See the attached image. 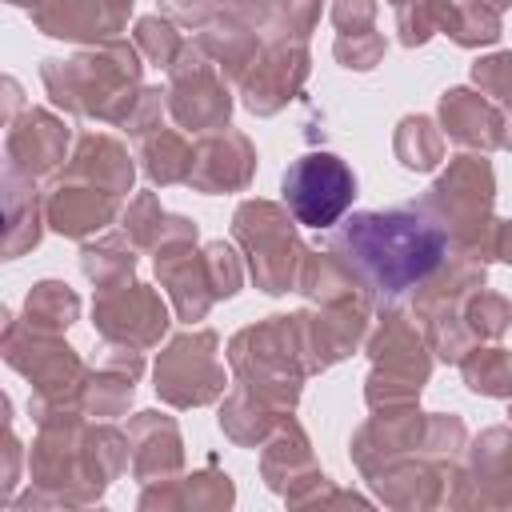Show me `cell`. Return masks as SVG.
<instances>
[{
  "label": "cell",
  "mask_w": 512,
  "mask_h": 512,
  "mask_svg": "<svg viewBox=\"0 0 512 512\" xmlns=\"http://www.w3.org/2000/svg\"><path fill=\"white\" fill-rule=\"evenodd\" d=\"M128 0H40L36 24L60 40H100L124 24Z\"/></svg>",
  "instance_id": "9"
},
{
  "label": "cell",
  "mask_w": 512,
  "mask_h": 512,
  "mask_svg": "<svg viewBox=\"0 0 512 512\" xmlns=\"http://www.w3.org/2000/svg\"><path fill=\"white\" fill-rule=\"evenodd\" d=\"M144 168H148V176L160 180V184L188 180V172H192V148H188L180 136L160 132V136H152V140L144 144Z\"/></svg>",
  "instance_id": "16"
},
{
  "label": "cell",
  "mask_w": 512,
  "mask_h": 512,
  "mask_svg": "<svg viewBox=\"0 0 512 512\" xmlns=\"http://www.w3.org/2000/svg\"><path fill=\"white\" fill-rule=\"evenodd\" d=\"M464 376L472 392H512V352L492 348L464 360Z\"/></svg>",
  "instance_id": "19"
},
{
  "label": "cell",
  "mask_w": 512,
  "mask_h": 512,
  "mask_svg": "<svg viewBox=\"0 0 512 512\" xmlns=\"http://www.w3.org/2000/svg\"><path fill=\"white\" fill-rule=\"evenodd\" d=\"M112 212H116V192L76 172H68V180H60L48 192V224L64 236H88L104 228Z\"/></svg>",
  "instance_id": "8"
},
{
  "label": "cell",
  "mask_w": 512,
  "mask_h": 512,
  "mask_svg": "<svg viewBox=\"0 0 512 512\" xmlns=\"http://www.w3.org/2000/svg\"><path fill=\"white\" fill-rule=\"evenodd\" d=\"M440 152H444V144H440V132L432 128L428 116H408L400 124V132H396V156H400L404 168L428 172V168H436Z\"/></svg>",
  "instance_id": "15"
},
{
  "label": "cell",
  "mask_w": 512,
  "mask_h": 512,
  "mask_svg": "<svg viewBox=\"0 0 512 512\" xmlns=\"http://www.w3.org/2000/svg\"><path fill=\"white\" fill-rule=\"evenodd\" d=\"M84 272L100 284V288H116L120 280L132 276V248H124L120 240H100L84 248Z\"/></svg>",
  "instance_id": "18"
},
{
  "label": "cell",
  "mask_w": 512,
  "mask_h": 512,
  "mask_svg": "<svg viewBox=\"0 0 512 512\" xmlns=\"http://www.w3.org/2000/svg\"><path fill=\"white\" fill-rule=\"evenodd\" d=\"M44 84L52 92L56 104H68L72 112H88V116H108L116 120L120 108L112 100H124L120 92H128L136 84V56L124 44H112L96 56H76V60H44Z\"/></svg>",
  "instance_id": "2"
},
{
  "label": "cell",
  "mask_w": 512,
  "mask_h": 512,
  "mask_svg": "<svg viewBox=\"0 0 512 512\" xmlns=\"http://www.w3.org/2000/svg\"><path fill=\"white\" fill-rule=\"evenodd\" d=\"M304 64H308L304 48H276V52L256 68V76L248 80L244 104H248L252 112H260V116H272V112L296 92V84L304 80Z\"/></svg>",
  "instance_id": "14"
},
{
  "label": "cell",
  "mask_w": 512,
  "mask_h": 512,
  "mask_svg": "<svg viewBox=\"0 0 512 512\" xmlns=\"http://www.w3.org/2000/svg\"><path fill=\"white\" fill-rule=\"evenodd\" d=\"M496 252H500L504 260H512V224L500 232V244H496Z\"/></svg>",
  "instance_id": "24"
},
{
  "label": "cell",
  "mask_w": 512,
  "mask_h": 512,
  "mask_svg": "<svg viewBox=\"0 0 512 512\" xmlns=\"http://www.w3.org/2000/svg\"><path fill=\"white\" fill-rule=\"evenodd\" d=\"M64 144H68V128L60 120H52L48 112H28L24 124L8 132V172L36 180L56 168V160L64 156Z\"/></svg>",
  "instance_id": "10"
},
{
  "label": "cell",
  "mask_w": 512,
  "mask_h": 512,
  "mask_svg": "<svg viewBox=\"0 0 512 512\" xmlns=\"http://www.w3.org/2000/svg\"><path fill=\"white\" fill-rule=\"evenodd\" d=\"M460 4H480V8H492V12H500V8H508L512 0H460Z\"/></svg>",
  "instance_id": "25"
},
{
  "label": "cell",
  "mask_w": 512,
  "mask_h": 512,
  "mask_svg": "<svg viewBox=\"0 0 512 512\" xmlns=\"http://www.w3.org/2000/svg\"><path fill=\"white\" fill-rule=\"evenodd\" d=\"M280 192H284V204L296 216V224L332 228L356 196V176L332 152H304L300 160H292L284 168Z\"/></svg>",
  "instance_id": "3"
},
{
  "label": "cell",
  "mask_w": 512,
  "mask_h": 512,
  "mask_svg": "<svg viewBox=\"0 0 512 512\" xmlns=\"http://www.w3.org/2000/svg\"><path fill=\"white\" fill-rule=\"evenodd\" d=\"M96 328L108 340H128V344H152L156 336H164L168 328V312L156 300V292H148L144 284H116L104 288L100 304H96Z\"/></svg>",
  "instance_id": "7"
},
{
  "label": "cell",
  "mask_w": 512,
  "mask_h": 512,
  "mask_svg": "<svg viewBox=\"0 0 512 512\" xmlns=\"http://www.w3.org/2000/svg\"><path fill=\"white\" fill-rule=\"evenodd\" d=\"M172 112L188 128H220L228 120V92L196 60V68H176L172 72Z\"/></svg>",
  "instance_id": "11"
},
{
  "label": "cell",
  "mask_w": 512,
  "mask_h": 512,
  "mask_svg": "<svg viewBox=\"0 0 512 512\" xmlns=\"http://www.w3.org/2000/svg\"><path fill=\"white\" fill-rule=\"evenodd\" d=\"M236 240L248 248L252 276L264 292H284L296 276L300 240L288 224V216L268 200H248L236 212Z\"/></svg>",
  "instance_id": "4"
},
{
  "label": "cell",
  "mask_w": 512,
  "mask_h": 512,
  "mask_svg": "<svg viewBox=\"0 0 512 512\" xmlns=\"http://www.w3.org/2000/svg\"><path fill=\"white\" fill-rule=\"evenodd\" d=\"M328 248L376 292L396 296L412 284H424L444 264L448 232L420 204H412L388 212H356L328 240Z\"/></svg>",
  "instance_id": "1"
},
{
  "label": "cell",
  "mask_w": 512,
  "mask_h": 512,
  "mask_svg": "<svg viewBox=\"0 0 512 512\" xmlns=\"http://www.w3.org/2000/svg\"><path fill=\"white\" fill-rule=\"evenodd\" d=\"M464 316H468V332L472 336H500L508 328V320H512V304L492 296V292H480L476 300H468Z\"/></svg>",
  "instance_id": "20"
},
{
  "label": "cell",
  "mask_w": 512,
  "mask_h": 512,
  "mask_svg": "<svg viewBox=\"0 0 512 512\" xmlns=\"http://www.w3.org/2000/svg\"><path fill=\"white\" fill-rule=\"evenodd\" d=\"M252 176V148L244 136L224 132L200 144V160L188 172V184L204 188V192H224V188H240Z\"/></svg>",
  "instance_id": "12"
},
{
  "label": "cell",
  "mask_w": 512,
  "mask_h": 512,
  "mask_svg": "<svg viewBox=\"0 0 512 512\" xmlns=\"http://www.w3.org/2000/svg\"><path fill=\"white\" fill-rule=\"evenodd\" d=\"M168 4V12H176L180 20H200V12H204V0H164Z\"/></svg>",
  "instance_id": "23"
},
{
  "label": "cell",
  "mask_w": 512,
  "mask_h": 512,
  "mask_svg": "<svg viewBox=\"0 0 512 512\" xmlns=\"http://www.w3.org/2000/svg\"><path fill=\"white\" fill-rule=\"evenodd\" d=\"M136 36H140L144 52H148L156 64H172V56H176V36H172L168 24H160V20H140V24H136Z\"/></svg>",
  "instance_id": "22"
},
{
  "label": "cell",
  "mask_w": 512,
  "mask_h": 512,
  "mask_svg": "<svg viewBox=\"0 0 512 512\" xmlns=\"http://www.w3.org/2000/svg\"><path fill=\"white\" fill-rule=\"evenodd\" d=\"M472 80H476L488 96H496V100H508V104H512V52L480 60V64L472 68Z\"/></svg>",
  "instance_id": "21"
},
{
  "label": "cell",
  "mask_w": 512,
  "mask_h": 512,
  "mask_svg": "<svg viewBox=\"0 0 512 512\" xmlns=\"http://www.w3.org/2000/svg\"><path fill=\"white\" fill-rule=\"evenodd\" d=\"M440 120H444V132L468 148H496L504 136H500V112L480 100L476 92L468 88H452L444 92L440 100Z\"/></svg>",
  "instance_id": "13"
},
{
  "label": "cell",
  "mask_w": 512,
  "mask_h": 512,
  "mask_svg": "<svg viewBox=\"0 0 512 512\" xmlns=\"http://www.w3.org/2000/svg\"><path fill=\"white\" fill-rule=\"evenodd\" d=\"M212 348H216L212 332L172 340V348L160 356V368H156V392L172 404H200L216 396L220 368L212 360Z\"/></svg>",
  "instance_id": "6"
},
{
  "label": "cell",
  "mask_w": 512,
  "mask_h": 512,
  "mask_svg": "<svg viewBox=\"0 0 512 512\" xmlns=\"http://www.w3.org/2000/svg\"><path fill=\"white\" fill-rule=\"evenodd\" d=\"M420 208L452 236L464 244V240H476L484 228H488V208H492V168L484 160H456L448 168V176L436 180V188L420 200Z\"/></svg>",
  "instance_id": "5"
},
{
  "label": "cell",
  "mask_w": 512,
  "mask_h": 512,
  "mask_svg": "<svg viewBox=\"0 0 512 512\" xmlns=\"http://www.w3.org/2000/svg\"><path fill=\"white\" fill-rule=\"evenodd\" d=\"M76 296L68 292V284H56V280H44L32 288L28 296V324L32 328H68L76 320Z\"/></svg>",
  "instance_id": "17"
}]
</instances>
